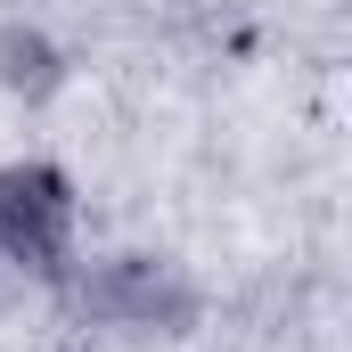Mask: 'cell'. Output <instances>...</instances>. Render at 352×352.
<instances>
[{"instance_id":"1","label":"cell","mask_w":352,"mask_h":352,"mask_svg":"<svg viewBox=\"0 0 352 352\" xmlns=\"http://www.w3.org/2000/svg\"><path fill=\"white\" fill-rule=\"evenodd\" d=\"M74 230V188L50 164H8L0 173V263L8 270H58Z\"/></svg>"},{"instance_id":"2","label":"cell","mask_w":352,"mask_h":352,"mask_svg":"<svg viewBox=\"0 0 352 352\" xmlns=\"http://www.w3.org/2000/svg\"><path fill=\"white\" fill-rule=\"evenodd\" d=\"M82 311H98L107 328H180L188 320V287L164 263L123 254V263H98L82 278Z\"/></svg>"},{"instance_id":"3","label":"cell","mask_w":352,"mask_h":352,"mask_svg":"<svg viewBox=\"0 0 352 352\" xmlns=\"http://www.w3.org/2000/svg\"><path fill=\"white\" fill-rule=\"evenodd\" d=\"M50 82H58V50H50L33 25H0V90L41 98Z\"/></svg>"}]
</instances>
